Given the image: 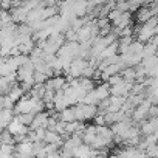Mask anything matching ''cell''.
<instances>
[{
	"mask_svg": "<svg viewBox=\"0 0 158 158\" xmlns=\"http://www.w3.org/2000/svg\"><path fill=\"white\" fill-rule=\"evenodd\" d=\"M74 110V116L76 121H81V123H87V121H93V118L99 113L98 106H92V104H82L79 102L76 106H71Z\"/></svg>",
	"mask_w": 158,
	"mask_h": 158,
	"instance_id": "1",
	"label": "cell"
},
{
	"mask_svg": "<svg viewBox=\"0 0 158 158\" xmlns=\"http://www.w3.org/2000/svg\"><path fill=\"white\" fill-rule=\"evenodd\" d=\"M87 65H89V60H87V59L77 57V59H73V60H71V64L68 65V68H67L64 73L67 74V79H77V77H82L84 70H85Z\"/></svg>",
	"mask_w": 158,
	"mask_h": 158,
	"instance_id": "2",
	"label": "cell"
},
{
	"mask_svg": "<svg viewBox=\"0 0 158 158\" xmlns=\"http://www.w3.org/2000/svg\"><path fill=\"white\" fill-rule=\"evenodd\" d=\"M14 115H23V113H33L34 110V96L23 95L16 104H14ZM34 115V113H33Z\"/></svg>",
	"mask_w": 158,
	"mask_h": 158,
	"instance_id": "3",
	"label": "cell"
},
{
	"mask_svg": "<svg viewBox=\"0 0 158 158\" xmlns=\"http://www.w3.org/2000/svg\"><path fill=\"white\" fill-rule=\"evenodd\" d=\"M67 82H68V79L67 77H64L62 74H59V76H51V77H48L47 79V82H45V87H47V90H50V92H62L64 89H65V85H67Z\"/></svg>",
	"mask_w": 158,
	"mask_h": 158,
	"instance_id": "4",
	"label": "cell"
},
{
	"mask_svg": "<svg viewBox=\"0 0 158 158\" xmlns=\"http://www.w3.org/2000/svg\"><path fill=\"white\" fill-rule=\"evenodd\" d=\"M53 112H48V110H44V112H39L34 115V119L31 123V126L28 127L30 130H36V129H47L48 126V119L51 116Z\"/></svg>",
	"mask_w": 158,
	"mask_h": 158,
	"instance_id": "5",
	"label": "cell"
},
{
	"mask_svg": "<svg viewBox=\"0 0 158 158\" xmlns=\"http://www.w3.org/2000/svg\"><path fill=\"white\" fill-rule=\"evenodd\" d=\"M150 107H152V102H150L149 99H144L141 104H138V106L133 109V112H132L133 121H143L146 116H149Z\"/></svg>",
	"mask_w": 158,
	"mask_h": 158,
	"instance_id": "6",
	"label": "cell"
},
{
	"mask_svg": "<svg viewBox=\"0 0 158 158\" xmlns=\"http://www.w3.org/2000/svg\"><path fill=\"white\" fill-rule=\"evenodd\" d=\"M6 130L13 135V136H19V135H28V132H30V129L27 127V126H23L20 121H19V118L17 116H14L11 121H10V124L6 126Z\"/></svg>",
	"mask_w": 158,
	"mask_h": 158,
	"instance_id": "7",
	"label": "cell"
},
{
	"mask_svg": "<svg viewBox=\"0 0 158 158\" xmlns=\"http://www.w3.org/2000/svg\"><path fill=\"white\" fill-rule=\"evenodd\" d=\"M33 156V143L23 141L16 144V158H31Z\"/></svg>",
	"mask_w": 158,
	"mask_h": 158,
	"instance_id": "8",
	"label": "cell"
},
{
	"mask_svg": "<svg viewBox=\"0 0 158 158\" xmlns=\"http://www.w3.org/2000/svg\"><path fill=\"white\" fill-rule=\"evenodd\" d=\"M64 136L62 135H59L57 132H54V130H47L45 132V138H44V143L45 144H53V146H57V147H60L62 144H64Z\"/></svg>",
	"mask_w": 158,
	"mask_h": 158,
	"instance_id": "9",
	"label": "cell"
},
{
	"mask_svg": "<svg viewBox=\"0 0 158 158\" xmlns=\"http://www.w3.org/2000/svg\"><path fill=\"white\" fill-rule=\"evenodd\" d=\"M67 107H70V106L67 102V98H65L64 92H56L54 93V99H53V109H54V112L59 113V112L65 110Z\"/></svg>",
	"mask_w": 158,
	"mask_h": 158,
	"instance_id": "10",
	"label": "cell"
},
{
	"mask_svg": "<svg viewBox=\"0 0 158 158\" xmlns=\"http://www.w3.org/2000/svg\"><path fill=\"white\" fill-rule=\"evenodd\" d=\"M132 27V16L129 11H124L119 19L113 23V28H118V30H124V28H130Z\"/></svg>",
	"mask_w": 158,
	"mask_h": 158,
	"instance_id": "11",
	"label": "cell"
},
{
	"mask_svg": "<svg viewBox=\"0 0 158 158\" xmlns=\"http://www.w3.org/2000/svg\"><path fill=\"white\" fill-rule=\"evenodd\" d=\"M93 92H95V95H96V98H98L99 102L104 101V99H107V98H110V85H109L107 82L96 85V87L93 89Z\"/></svg>",
	"mask_w": 158,
	"mask_h": 158,
	"instance_id": "12",
	"label": "cell"
},
{
	"mask_svg": "<svg viewBox=\"0 0 158 158\" xmlns=\"http://www.w3.org/2000/svg\"><path fill=\"white\" fill-rule=\"evenodd\" d=\"M153 17V10L152 8H146V6H141L139 10H136V20L144 23L147 22L149 19Z\"/></svg>",
	"mask_w": 158,
	"mask_h": 158,
	"instance_id": "13",
	"label": "cell"
},
{
	"mask_svg": "<svg viewBox=\"0 0 158 158\" xmlns=\"http://www.w3.org/2000/svg\"><path fill=\"white\" fill-rule=\"evenodd\" d=\"M23 95H25L23 89H22L20 85H17V84H14V85L10 89V92L6 93V96H8V98H10V99H11L14 104H16V102H17V101H19V99L23 96Z\"/></svg>",
	"mask_w": 158,
	"mask_h": 158,
	"instance_id": "14",
	"label": "cell"
},
{
	"mask_svg": "<svg viewBox=\"0 0 158 158\" xmlns=\"http://www.w3.org/2000/svg\"><path fill=\"white\" fill-rule=\"evenodd\" d=\"M57 116H59V119H60L62 123H65V124H68V123H74V121H76V116H74V110H73V107H67L65 110L59 112Z\"/></svg>",
	"mask_w": 158,
	"mask_h": 158,
	"instance_id": "15",
	"label": "cell"
},
{
	"mask_svg": "<svg viewBox=\"0 0 158 158\" xmlns=\"http://www.w3.org/2000/svg\"><path fill=\"white\" fill-rule=\"evenodd\" d=\"M0 158H16V144L0 146Z\"/></svg>",
	"mask_w": 158,
	"mask_h": 158,
	"instance_id": "16",
	"label": "cell"
},
{
	"mask_svg": "<svg viewBox=\"0 0 158 158\" xmlns=\"http://www.w3.org/2000/svg\"><path fill=\"white\" fill-rule=\"evenodd\" d=\"M0 139H2V144H16L14 143V136L6 129H3L2 132H0Z\"/></svg>",
	"mask_w": 158,
	"mask_h": 158,
	"instance_id": "17",
	"label": "cell"
},
{
	"mask_svg": "<svg viewBox=\"0 0 158 158\" xmlns=\"http://www.w3.org/2000/svg\"><path fill=\"white\" fill-rule=\"evenodd\" d=\"M17 118H19V121H20L23 126L30 127L31 123H33V119H34V115H33V113H23V115H17Z\"/></svg>",
	"mask_w": 158,
	"mask_h": 158,
	"instance_id": "18",
	"label": "cell"
},
{
	"mask_svg": "<svg viewBox=\"0 0 158 158\" xmlns=\"http://www.w3.org/2000/svg\"><path fill=\"white\" fill-rule=\"evenodd\" d=\"M109 158H127V153H126V147L124 149H115L110 155H109Z\"/></svg>",
	"mask_w": 158,
	"mask_h": 158,
	"instance_id": "19",
	"label": "cell"
}]
</instances>
